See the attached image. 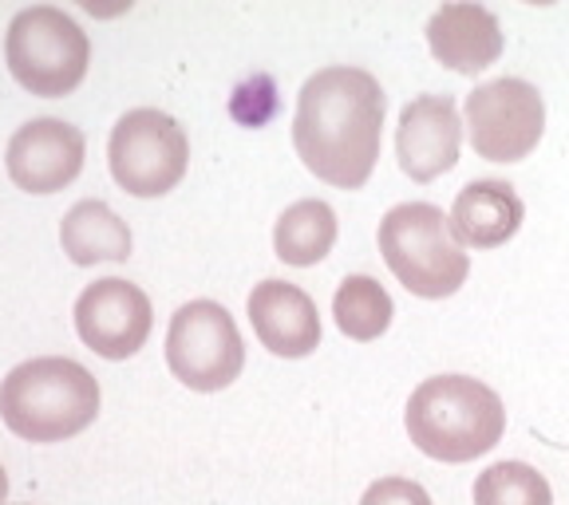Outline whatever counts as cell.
<instances>
[{
    "mask_svg": "<svg viewBox=\"0 0 569 505\" xmlns=\"http://www.w3.org/2000/svg\"><path fill=\"white\" fill-rule=\"evenodd\" d=\"M83 151L88 142L80 127L63 119H32L9 139L4 166L12 182L28 194H56L76 182V174L83 170Z\"/></svg>",
    "mask_w": 569,
    "mask_h": 505,
    "instance_id": "cell-10",
    "label": "cell"
},
{
    "mask_svg": "<svg viewBox=\"0 0 569 505\" xmlns=\"http://www.w3.org/2000/svg\"><path fill=\"white\" fill-rule=\"evenodd\" d=\"M380 253L391 276L423 301H443L467 284L471 257L451 233V218L431 202L391 205L380 222Z\"/></svg>",
    "mask_w": 569,
    "mask_h": 505,
    "instance_id": "cell-4",
    "label": "cell"
},
{
    "mask_svg": "<svg viewBox=\"0 0 569 505\" xmlns=\"http://www.w3.org/2000/svg\"><path fill=\"white\" fill-rule=\"evenodd\" d=\"M408 435L416 451L436 462H471L495 451L507 431V407L482 380L471 375H436L423 380L408 400Z\"/></svg>",
    "mask_w": 569,
    "mask_h": 505,
    "instance_id": "cell-2",
    "label": "cell"
},
{
    "mask_svg": "<svg viewBox=\"0 0 569 505\" xmlns=\"http://www.w3.org/2000/svg\"><path fill=\"white\" fill-rule=\"evenodd\" d=\"M360 505H431V497L411 478H380L365 489Z\"/></svg>",
    "mask_w": 569,
    "mask_h": 505,
    "instance_id": "cell-19",
    "label": "cell"
},
{
    "mask_svg": "<svg viewBox=\"0 0 569 505\" xmlns=\"http://www.w3.org/2000/svg\"><path fill=\"white\" fill-rule=\"evenodd\" d=\"M4 494H9V474H4V466H0V505H4Z\"/></svg>",
    "mask_w": 569,
    "mask_h": 505,
    "instance_id": "cell-20",
    "label": "cell"
},
{
    "mask_svg": "<svg viewBox=\"0 0 569 505\" xmlns=\"http://www.w3.org/2000/svg\"><path fill=\"white\" fill-rule=\"evenodd\" d=\"M332 245H337V213H332L329 202L305 198V202H293L277 218L273 249L284 265L309 269L329 257Z\"/></svg>",
    "mask_w": 569,
    "mask_h": 505,
    "instance_id": "cell-16",
    "label": "cell"
},
{
    "mask_svg": "<svg viewBox=\"0 0 569 505\" xmlns=\"http://www.w3.org/2000/svg\"><path fill=\"white\" fill-rule=\"evenodd\" d=\"M383 88L365 68H320L297 95L293 147L309 174L337 190L372 178L383 134Z\"/></svg>",
    "mask_w": 569,
    "mask_h": 505,
    "instance_id": "cell-1",
    "label": "cell"
},
{
    "mask_svg": "<svg viewBox=\"0 0 569 505\" xmlns=\"http://www.w3.org/2000/svg\"><path fill=\"white\" fill-rule=\"evenodd\" d=\"M4 60L12 80L32 95L60 99L76 91L88 75L91 44L83 28L52 4H32L17 12L4 36Z\"/></svg>",
    "mask_w": 569,
    "mask_h": 505,
    "instance_id": "cell-5",
    "label": "cell"
},
{
    "mask_svg": "<svg viewBox=\"0 0 569 505\" xmlns=\"http://www.w3.org/2000/svg\"><path fill=\"white\" fill-rule=\"evenodd\" d=\"M475 505H553V494L526 462H495L475 478Z\"/></svg>",
    "mask_w": 569,
    "mask_h": 505,
    "instance_id": "cell-18",
    "label": "cell"
},
{
    "mask_svg": "<svg viewBox=\"0 0 569 505\" xmlns=\"http://www.w3.org/2000/svg\"><path fill=\"white\" fill-rule=\"evenodd\" d=\"M154 312L139 284L103 276L76 301V332L103 360H131L151 336Z\"/></svg>",
    "mask_w": 569,
    "mask_h": 505,
    "instance_id": "cell-9",
    "label": "cell"
},
{
    "mask_svg": "<svg viewBox=\"0 0 569 505\" xmlns=\"http://www.w3.org/2000/svg\"><path fill=\"white\" fill-rule=\"evenodd\" d=\"M427 44L443 68L479 75L502 55V28L482 4H443L427 20Z\"/></svg>",
    "mask_w": 569,
    "mask_h": 505,
    "instance_id": "cell-13",
    "label": "cell"
},
{
    "mask_svg": "<svg viewBox=\"0 0 569 505\" xmlns=\"http://www.w3.org/2000/svg\"><path fill=\"white\" fill-rule=\"evenodd\" d=\"M99 415V383L76 360L44 355L12 367L0 383V418L24 443H63Z\"/></svg>",
    "mask_w": 569,
    "mask_h": 505,
    "instance_id": "cell-3",
    "label": "cell"
},
{
    "mask_svg": "<svg viewBox=\"0 0 569 505\" xmlns=\"http://www.w3.org/2000/svg\"><path fill=\"white\" fill-rule=\"evenodd\" d=\"M111 178L134 198H162L187 178L190 139L187 131L154 107L127 111L107 142Z\"/></svg>",
    "mask_w": 569,
    "mask_h": 505,
    "instance_id": "cell-6",
    "label": "cell"
},
{
    "mask_svg": "<svg viewBox=\"0 0 569 505\" xmlns=\"http://www.w3.org/2000/svg\"><path fill=\"white\" fill-rule=\"evenodd\" d=\"M546 131V103L526 80H495L467 95V134L479 159L522 162Z\"/></svg>",
    "mask_w": 569,
    "mask_h": 505,
    "instance_id": "cell-8",
    "label": "cell"
},
{
    "mask_svg": "<svg viewBox=\"0 0 569 505\" xmlns=\"http://www.w3.org/2000/svg\"><path fill=\"white\" fill-rule=\"evenodd\" d=\"M332 316H337V329L345 332L348 340H380L388 332L391 316H396V304H391L388 289L372 276L356 273V276H345L332 296Z\"/></svg>",
    "mask_w": 569,
    "mask_h": 505,
    "instance_id": "cell-17",
    "label": "cell"
},
{
    "mask_svg": "<svg viewBox=\"0 0 569 505\" xmlns=\"http://www.w3.org/2000/svg\"><path fill=\"white\" fill-rule=\"evenodd\" d=\"M167 364L190 391H222L246 367V347L233 316L213 301H190L167 332Z\"/></svg>",
    "mask_w": 569,
    "mask_h": 505,
    "instance_id": "cell-7",
    "label": "cell"
},
{
    "mask_svg": "<svg viewBox=\"0 0 569 505\" xmlns=\"http://www.w3.org/2000/svg\"><path fill=\"white\" fill-rule=\"evenodd\" d=\"M522 218H526V205L515 194V186L510 182H495V178H482V182L462 186L459 198H455L451 233L467 249H498L515 238Z\"/></svg>",
    "mask_w": 569,
    "mask_h": 505,
    "instance_id": "cell-14",
    "label": "cell"
},
{
    "mask_svg": "<svg viewBox=\"0 0 569 505\" xmlns=\"http://www.w3.org/2000/svg\"><path fill=\"white\" fill-rule=\"evenodd\" d=\"M60 245L76 265L131 257V230L116 210L99 198L76 202L60 222Z\"/></svg>",
    "mask_w": 569,
    "mask_h": 505,
    "instance_id": "cell-15",
    "label": "cell"
},
{
    "mask_svg": "<svg viewBox=\"0 0 569 505\" xmlns=\"http://www.w3.org/2000/svg\"><path fill=\"white\" fill-rule=\"evenodd\" d=\"M249 324L273 355L305 360L320 344V312L305 289L289 281H261L246 301Z\"/></svg>",
    "mask_w": 569,
    "mask_h": 505,
    "instance_id": "cell-12",
    "label": "cell"
},
{
    "mask_svg": "<svg viewBox=\"0 0 569 505\" xmlns=\"http://www.w3.org/2000/svg\"><path fill=\"white\" fill-rule=\"evenodd\" d=\"M462 123L451 95H419L400 111L396 154L411 182H436L459 162Z\"/></svg>",
    "mask_w": 569,
    "mask_h": 505,
    "instance_id": "cell-11",
    "label": "cell"
}]
</instances>
